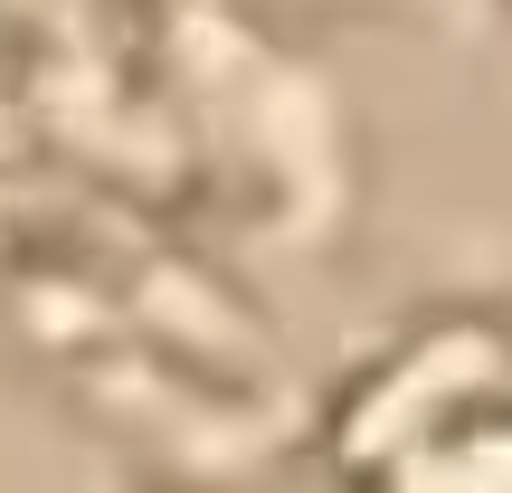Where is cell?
I'll return each instance as SVG.
<instances>
[{
    "mask_svg": "<svg viewBox=\"0 0 512 493\" xmlns=\"http://www.w3.org/2000/svg\"><path fill=\"white\" fill-rule=\"evenodd\" d=\"M418 493H512V456L503 446H484V456H446V465H427Z\"/></svg>",
    "mask_w": 512,
    "mask_h": 493,
    "instance_id": "obj_1",
    "label": "cell"
}]
</instances>
